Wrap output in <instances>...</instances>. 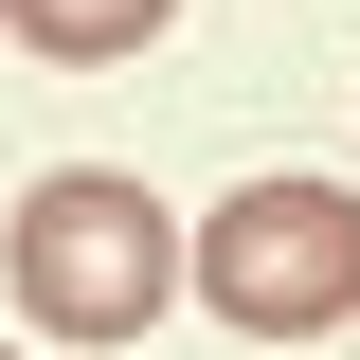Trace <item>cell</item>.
Returning <instances> with one entry per match:
<instances>
[{
	"label": "cell",
	"mask_w": 360,
	"mask_h": 360,
	"mask_svg": "<svg viewBox=\"0 0 360 360\" xmlns=\"http://www.w3.org/2000/svg\"><path fill=\"white\" fill-rule=\"evenodd\" d=\"M162 288H180V252H162V198H144V180L72 162V180L18 198V307H37L54 342H144Z\"/></svg>",
	"instance_id": "6da1fadb"
},
{
	"label": "cell",
	"mask_w": 360,
	"mask_h": 360,
	"mask_svg": "<svg viewBox=\"0 0 360 360\" xmlns=\"http://www.w3.org/2000/svg\"><path fill=\"white\" fill-rule=\"evenodd\" d=\"M198 288H217V324H252V342H324V324L360 307V198L342 180H252V198H217Z\"/></svg>",
	"instance_id": "7a4b0ae2"
},
{
	"label": "cell",
	"mask_w": 360,
	"mask_h": 360,
	"mask_svg": "<svg viewBox=\"0 0 360 360\" xmlns=\"http://www.w3.org/2000/svg\"><path fill=\"white\" fill-rule=\"evenodd\" d=\"M0 18H18L37 54H144L162 37V0H0Z\"/></svg>",
	"instance_id": "3957f363"
}]
</instances>
